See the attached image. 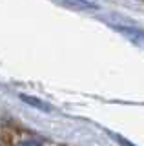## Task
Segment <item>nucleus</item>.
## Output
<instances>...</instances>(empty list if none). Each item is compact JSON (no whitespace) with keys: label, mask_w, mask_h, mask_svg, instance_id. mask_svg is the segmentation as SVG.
<instances>
[{"label":"nucleus","mask_w":144,"mask_h":146,"mask_svg":"<svg viewBox=\"0 0 144 146\" xmlns=\"http://www.w3.org/2000/svg\"><path fill=\"white\" fill-rule=\"evenodd\" d=\"M20 146H42L38 143V141H33V139H29V141H24V143H22Z\"/></svg>","instance_id":"1"}]
</instances>
